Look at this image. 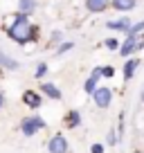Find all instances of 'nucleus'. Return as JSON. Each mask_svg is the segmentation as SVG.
Segmentation results:
<instances>
[{
  "instance_id": "8",
  "label": "nucleus",
  "mask_w": 144,
  "mask_h": 153,
  "mask_svg": "<svg viewBox=\"0 0 144 153\" xmlns=\"http://www.w3.org/2000/svg\"><path fill=\"white\" fill-rule=\"evenodd\" d=\"M106 27L111 29V32H122V34H128L131 27H133V20L128 16L124 18H117V20H106Z\"/></svg>"
},
{
  "instance_id": "17",
  "label": "nucleus",
  "mask_w": 144,
  "mask_h": 153,
  "mask_svg": "<svg viewBox=\"0 0 144 153\" xmlns=\"http://www.w3.org/2000/svg\"><path fill=\"white\" fill-rule=\"evenodd\" d=\"M72 50H74V43H72V41H63V43H59L56 48H54V56H63V54L72 52Z\"/></svg>"
},
{
  "instance_id": "25",
  "label": "nucleus",
  "mask_w": 144,
  "mask_h": 153,
  "mask_svg": "<svg viewBox=\"0 0 144 153\" xmlns=\"http://www.w3.org/2000/svg\"><path fill=\"white\" fill-rule=\"evenodd\" d=\"M5 101H7V97H5V92H0V110L5 108Z\"/></svg>"
},
{
  "instance_id": "3",
  "label": "nucleus",
  "mask_w": 144,
  "mask_h": 153,
  "mask_svg": "<svg viewBox=\"0 0 144 153\" xmlns=\"http://www.w3.org/2000/svg\"><path fill=\"white\" fill-rule=\"evenodd\" d=\"M48 151L50 153H68L70 151V144H68L65 135L63 133H54L52 137H50V142H48Z\"/></svg>"
},
{
  "instance_id": "11",
  "label": "nucleus",
  "mask_w": 144,
  "mask_h": 153,
  "mask_svg": "<svg viewBox=\"0 0 144 153\" xmlns=\"http://www.w3.org/2000/svg\"><path fill=\"white\" fill-rule=\"evenodd\" d=\"M36 9H39V0H16V11L29 16V18L36 14Z\"/></svg>"
},
{
  "instance_id": "18",
  "label": "nucleus",
  "mask_w": 144,
  "mask_h": 153,
  "mask_svg": "<svg viewBox=\"0 0 144 153\" xmlns=\"http://www.w3.org/2000/svg\"><path fill=\"white\" fill-rule=\"evenodd\" d=\"M41 41V25L32 23V29H29V43L27 45H34V43H39Z\"/></svg>"
},
{
  "instance_id": "19",
  "label": "nucleus",
  "mask_w": 144,
  "mask_h": 153,
  "mask_svg": "<svg viewBox=\"0 0 144 153\" xmlns=\"http://www.w3.org/2000/svg\"><path fill=\"white\" fill-rule=\"evenodd\" d=\"M59 43H63V32L61 29H52V34H50V48H56Z\"/></svg>"
},
{
  "instance_id": "23",
  "label": "nucleus",
  "mask_w": 144,
  "mask_h": 153,
  "mask_svg": "<svg viewBox=\"0 0 144 153\" xmlns=\"http://www.w3.org/2000/svg\"><path fill=\"white\" fill-rule=\"evenodd\" d=\"M117 142H120V140H117V133H115V131H111V133H108V144H111V146H115Z\"/></svg>"
},
{
  "instance_id": "27",
  "label": "nucleus",
  "mask_w": 144,
  "mask_h": 153,
  "mask_svg": "<svg viewBox=\"0 0 144 153\" xmlns=\"http://www.w3.org/2000/svg\"><path fill=\"white\" fill-rule=\"evenodd\" d=\"M135 153H144V151H135Z\"/></svg>"
},
{
  "instance_id": "1",
  "label": "nucleus",
  "mask_w": 144,
  "mask_h": 153,
  "mask_svg": "<svg viewBox=\"0 0 144 153\" xmlns=\"http://www.w3.org/2000/svg\"><path fill=\"white\" fill-rule=\"evenodd\" d=\"M29 29H32V18L20 11L7 16V25H5V34L11 43L16 45H27L29 43Z\"/></svg>"
},
{
  "instance_id": "10",
  "label": "nucleus",
  "mask_w": 144,
  "mask_h": 153,
  "mask_svg": "<svg viewBox=\"0 0 144 153\" xmlns=\"http://www.w3.org/2000/svg\"><path fill=\"white\" fill-rule=\"evenodd\" d=\"M99 79H101V65L99 68H95V70L90 72V76H88L86 81H83V92H88V95H92V92L97 90V83H99Z\"/></svg>"
},
{
  "instance_id": "15",
  "label": "nucleus",
  "mask_w": 144,
  "mask_h": 153,
  "mask_svg": "<svg viewBox=\"0 0 144 153\" xmlns=\"http://www.w3.org/2000/svg\"><path fill=\"white\" fill-rule=\"evenodd\" d=\"M137 7V0H111V9L115 11H131Z\"/></svg>"
},
{
  "instance_id": "21",
  "label": "nucleus",
  "mask_w": 144,
  "mask_h": 153,
  "mask_svg": "<svg viewBox=\"0 0 144 153\" xmlns=\"http://www.w3.org/2000/svg\"><path fill=\"white\" fill-rule=\"evenodd\" d=\"M144 32V20H137V23H133V27H131L128 34H133V36H137V34Z\"/></svg>"
},
{
  "instance_id": "9",
  "label": "nucleus",
  "mask_w": 144,
  "mask_h": 153,
  "mask_svg": "<svg viewBox=\"0 0 144 153\" xmlns=\"http://www.w3.org/2000/svg\"><path fill=\"white\" fill-rule=\"evenodd\" d=\"M83 7L88 14H104L111 7V0H83Z\"/></svg>"
},
{
  "instance_id": "4",
  "label": "nucleus",
  "mask_w": 144,
  "mask_h": 153,
  "mask_svg": "<svg viewBox=\"0 0 144 153\" xmlns=\"http://www.w3.org/2000/svg\"><path fill=\"white\" fill-rule=\"evenodd\" d=\"M92 101H95L97 108H108L111 101H113V90H111V88L99 86L95 92H92Z\"/></svg>"
},
{
  "instance_id": "5",
  "label": "nucleus",
  "mask_w": 144,
  "mask_h": 153,
  "mask_svg": "<svg viewBox=\"0 0 144 153\" xmlns=\"http://www.w3.org/2000/svg\"><path fill=\"white\" fill-rule=\"evenodd\" d=\"M23 104L32 110H39L43 106V92L41 90H25L23 92Z\"/></svg>"
},
{
  "instance_id": "24",
  "label": "nucleus",
  "mask_w": 144,
  "mask_h": 153,
  "mask_svg": "<svg viewBox=\"0 0 144 153\" xmlns=\"http://www.w3.org/2000/svg\"><path fill=\"white\" fill-rule=\"evenodd\" d=\"M90 153H104V144H92Z\"/></svg>"
},
{
  "instance_id": "13",
  "label": "nucleus",
  "mask_w": 144,
  "mask_h": 153,
  "mask_svg": "<svg viewBox=\"0 0 144 153\" xmlns=\"http://www.w3.org/2000/svg\"><path fill=\"white\" fill-rule=\"evenodd\" d=\"M63 124H65V128H79L81 126V113L79 110H68L65 117H63Z\"/></svg>"
},
{
  "instance_id": "16",
  "label": "nucleus",
  "mask_w": 144,
  "mask_h": 153,
  "mask_svg": "<svg viewBox=\"0 0 144 153\" xmlns=\"http://www.w3.org/2000/svg\"><path fill=\"white\" fill-rule=\"evenodd\" d=\"M48 72H50V65H48L45 61H39V63H36V68H34V79H39V81H43Z\"/></svg>"
},
{
  "instance_id": "7",
  "label": "nucleus",
  "mask_w": 144,
  "mask_h": 153,
  "mask_svg": "<svg viewBox=\"0 0 144 153\" xmlns=\"http://www.w3.org/2000/svg\"><path fill=\"white\" fill-rule=\"evenodd\" d=\"M135 50H137V36H133V34H126V38L122 41V45H120V56H133L135 54Z\"/></svg>"
},
{
  "instance_id": "12",
  "label": "nucleus",
  "mask_w": 144,
  "mask_h": 153,
  "mask_svg": "<svg viewBox=\"0 0 144 153\" xmlns=\"http://www.w3.org/2000/svg\"><path fill=\"white\" fill-rule=\"evenodd\" d=\"M0 70H9V72H16L20 70V63L16 61L11 54H7L5 50H0Z\"/></svg>"
},
{
  "instance_id": "26",
  "label": "nucleus",
  "mask_w": 144,
  "mask_h": 153,
  "mask_svg": "<svg viewBox=\"0 0 144 153\" xmlns=\"http://www.w3.org/2000/svg\"><path fill=\"white\" fill-rule=\"evenodd\" d=\"M140 99H142V104H144V90H142V97H140Z\"/></svg>"
},
{
  "instance_id": "6",
  "label": "nucleus",
  "mask_w": 144,
  "mask_h": 153,
  "mask_svg": "<svg viewBox=\"0 0 144 153\" xmlns=\"http://www.w3.org/2000/svg\"><path fill=\"white\" fill-rule=\"evenodd\" d=\"M39 90L43 92L48 99H52V101H61V99H63L61 88H59L56 83H52V81H41V88H39Z\"/></svg>"
},
{
  "instance_id": "22",
  "label": "nucleus",
  "mask_w": 144,
  "mask_h": 153,
  "mask_svg": "<svg viewBox=\"0 0 144 153\" xmlns=\"http://www.w3.org/2000/svg\"><path fill=\"white\" fill-rule=\"evenodd\" d=\"M101 76H106V79L115 76V68L113 65H101Z\"/></svg>"
},
{
  "instance_id": "14",
  "label": "nucleus",
  "mask_w": 144,
  "mask_h": 153,
  "mask_svg": "<svg viewBox=\"0 0 144 153\" xmlns=\"http://www.w3.org/2000/svg\"><path fill=\"white\" fill-rule=\"evenodd\" d=\"M137 68H140V59H126V63H124V81H131L135 76V72H137Z\"/></svg>"
},
{
  "instance_id": "2",
  "label": "nucleus",
  "mask_w": 144,
  "mask_h": 153,
  "mask_svg": "<svg viewBox=\"0 0 144 153\" xmlns=\"http://www.w3.org/2000/svg\"><path fill=\"white\" fill-rule=\"evenodd\" d=\"M45 120L43 117H39V115H29V117H25L23 122H20V133L25 135V137H32V135H36L41 128H45Z\"/></svg>"
},
{
  "instance_id": "20",
  "label": "nucleus",
  "mask_w": 144,
  "mask_h": 153,
  "mask_svg": "<svg viewBox=\"0 0 144 153\" xmlns=\"http://www.w3.org/2000/svg\"><path fill=\"white\" fill-rule=\"evenodd\" d=\"M120 45H122L120 38H106V41H104V48L111 50V52H117V50H120Z\"/></svg>"
}]
</instances>
